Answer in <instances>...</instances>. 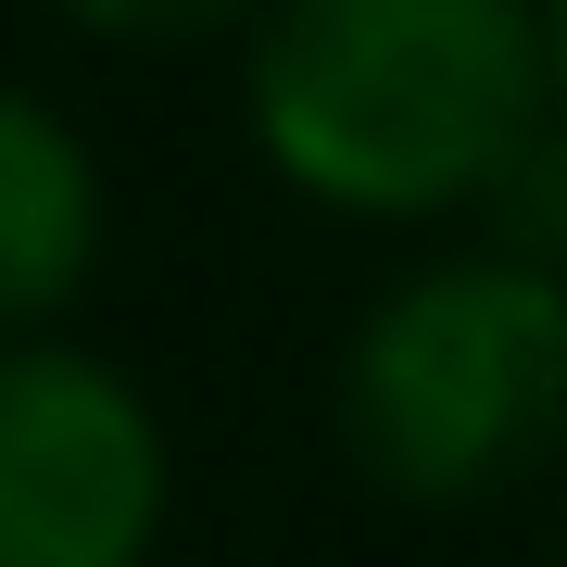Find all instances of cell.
Returning <instances> with one entry per match:
<instances>
[{"instance_id":"cell-1","label":"cell","mask_w":567,"mask_h":567,"mask_svg":"<svg viewBox=\"0 0 567 567\" xmlns=\"http://www.w3.org/2000/svg\"><path fill=\"white\" fill-rule=\"evenodd\" d=\"M240 114L328 215H480L555 126L543 0H278L240 39Z\"/></svg>"},{"instance_id":"cell-2","label":"cell","mask_w":567,"mask_h":567,"mask_svg":"<svg viewBox=\"0 0 567 567\" xmlns=\"http://www.w3.org/2000/svg\"><path fill=\"white\" fill-rule=\"evenodd\" d=\"M341 442L404 505H492L567 466V278L505 240L404 265L341 341Z\"/></svg>"},{"instance_id":"cell-3","label":"cell","mask_w":567,"mask_h":567,"mask_svg":"<svg viewBox=\"0 0 567 567\" xmlns=\"http://www.w3.org/2000/svg\"><path fill=\"white\" fill-rule=\"evenodd\" d=\"M177 454L126 365L76 341H0V567H152Z\"/></svg>"},{"instance_id":"cell-4","label":"cell","mask_w":567,"mask_h":567,"mask_svg":"<svg viewBox=\"0 0 567 567\" xmlns=\"http://www.w3.org/2000/svg\"><path fill=\"white\" fill-rule=\"evenodd\" d=\"M102 265V164L39 89H0V341L39 328Z\"/></svg>"},{"instance_id":"cell-5","label":"cell","mask_w":567,"mask_h":567,"mask_svg":"<svg viewBox=\"0 0 567 567\" xmlns=\"http://www.w3.org/2000/svg\"><path fill=\"white\" fill-rule=\"evenodd\" d=\"M480 227H492L505 252H529V265H555V278H567V114L505 164V189L480 203Z\"/></svg>"},{"instance_id":"cell-6","label":"cell","mask_w":567,"mask_h":567,"mask_svg":"<svg viewBox=\"0 0 567 567\" xmlns=\"http://www.w3.org/2000/svg\"><path fill=\"white\" fill-rule=\"evenodd\" d=\"M51 13H76L114 51H189V39H252L278 0H51Z\"/></svg>"},{"instance_id":"cell-7","label":"cell","mask_w":567,"mask_h":567,"mask_svg":"<svg viewBox=\"0 0 567 567\" xmlns=\"http://www.w3.org/2000/svg\"><path fill=\"white\" fill-rule=\"evenodd\" d=\"M543 51H555V114H567V0H543Z\"/></svg>"}]
</instances>
